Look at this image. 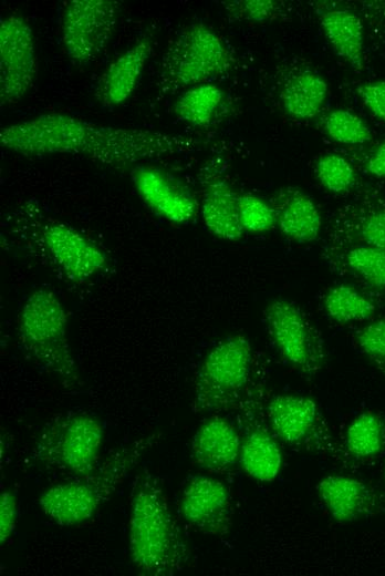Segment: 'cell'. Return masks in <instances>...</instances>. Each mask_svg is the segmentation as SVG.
Masks as SVG:
<instances>
[{"instance_id": "34", "label": "cell", "mask_w": 385, "mask_h": 576, "mask_svg": "<svg viewBox=\"0 0 385 576\" xmlns=\"http://www.w3.org/2000/svg\"><path fill=\"white\" fill-rule=\"evenodd\" d=\"M18 520V500L12 491L0 494V542L4 544L13 533Z\"/></svg>"}, {"instance_id": "12", "label": "cell", "mask_w": 385, "mask_h": 576, "mask_svg": "<svg viewBox=\"0 0 385 576\" xmlns=\"http://www.w3.org/2000/svg\"><path fill=\"white\" fill-rule=\"evenodd\" d=\"M38 73L34 39L28 22L10 14L0 23V100L19 101L32 88Z\"/></svg>"}, {"instance_id": "32", "label": "cell", "mask_w": 385, "mask_h": 576, "mask_svg": "<svg viewBox=\"0 0 385 576\" xmlns=\"http://www.w3.org/2000/svg\"><path fill=\"white\" fill-rule=\"evenodd\" d=\"M277 3L271 0L236 1L230 6L231 12L251 21H266L277 12Z\"/></svg>"}, {"instance_id": "17", "label": "cell", "mask_w": 385, "mask_h": 576, "mask_svg": "<svg viewBox=\"0 0 385 576\" xmlns=\"http://www.w3.org/2000/svg\"><path fill=\"white\" fill-rule=\"evenodd\" d=\"M241 435L227 419L212 415L197 429L190 445L196 465L212 472L226 473L239 464Z\"/></svg>"}, {"instance_id": "13", "label": "cell", "mask_w": 385, "mask_h": 576, "mask_svg": "<svg viewBox=\"0 0 385 576\" xmlns=\"http://www.w3.org/2000/svg\"><path fill=\"white\" fill-rule=\"evenodd\" d=\"M179 511L188 525L205 535L225 536L232 525L228 487L207 475L188 479L180 495Z\"/></svg>"}, {"instance_id": "6", "label": "cell", "mask_w": 385, "mask_h": 576, "mask_svg": "<svg viewBox=\"0 0 385 576\" xmlns=\"http://www.w3.org/2000/svg\"><path fill=\"white\" fill-rule=\"evenodd\" d=\"M104 428L87 413L70 412L48 422L40 431L32 451L37 462L84 476L95 470L101 459Z\"/></svg>"}, {"instance_id": "20", "label": "cell", "mask_w": 385, "mask_h": 576, "mask_svg": "<svg viewBox=\"0 0 385 576\" xmlns=\"http://www.w3.org/2000/svg\"><path fill=\"white\" fill-rule=\"evenodd\" d=\"M201 214L206 227L215 236L228 240L242 237L238 195L225 177L211 176L205 183Z\"/></svg>"}, {"instance_id": "27", "label": "cell", "mask_w": 385, "mask_h": 576, "mask_svg": "<svg viewBox=\"0 0 385 576\" xmlns=\"http://www.w3.org/2000/svg\"><path fill=\"white\" fill-rule=\"evenodd\" d=\"M223 99V92L216 85L204 83L185 91L174 104L178 119L192 125H208Z\"/></svg>"}, {"instance_id": "24", "label": "cell", "mask_w": 385, "mask_h": 576, "mask_svg": "<svg viewBox=\"0 0 385 576\" xmlns=\"http://www.w3.org/2000/svg\"><path fill=\"white\" fill-rule=\"evenodd\" d=\"M346 452L355 459H370L385 449V420L373 411L360 413L347 426Z\"/></svg>"}, {"instance_id": "8", "label": "cell", "mask_w": 385, "mask_h": 576, "mask_svg": "<svg viewBox=\"0 0 385 576\" xmlns=\"http://www.w3.org/2000/svg\"><path fill=\"white\" fill-rule=\"evenodd\" d=\"M268 335L281 357L300 373L316 376L326 363L324 340L294 302L277 298L263 312Z\"/></svg>"}, {"instance_id": "4", "label": "cell", "mask_w": 385, "mask_h": 576, "mask_svg": "<svg viewBox=\"0 0 385 576\" xmlns=\"http://www.w3.org/2000/svg\"><path fill=\"white\" fill-rule=\"evenodd\" d=\"M19 341L24 351L67 388L82 385L79 367L67 339V313L56 295L34 290L19 316Z\"/></svg>"}, {"instance_id": "7", "label": "cell", "mask_w": 385, "mask_h": 576, "mask_svg": "<svg viewBox=\"0 0 385 576\" xmlns=\"http://www.w3.org/2000/svg\"><path fill=\"white\" fill-rule=\"evenodd\" d=\"M233 63L222 39L204 23L185 28L163 56L160 83L164 91L199 85L225 74Z\"/></svg>"}, {"instance_id": "11", "label": "cell", "mask_w": 385, "mask_h": 576, "mask_svg": "<svg viewBox=\"0 0 385 576\" xmlns=\"http://www.w3.org/2000/svg\"><path fill=\"white\" fill-rule=\"evenodd\" d=\"M119 3L113 0H71L62 13V42L76 64L96 59L107 45L116 25Z\"/></svg>"}, {"instance_id": "25", "label": "cell", "mask_w": 385, "mask_h": 576, "mask_svg": "<svg viewBox=\"0 0 385 576\" xmlns=\"http://www.w3.org/2000/svg\"><path fill=\"white\" fill-rule=\"evenodd\" d=\"M348 244H363L385 251V202L360 203L346 222Z\"/></svg>"}, {"instance_id": "19", "label": "cell", "mask_w": 385, "mask_h": 576, "mask_svg": "<svg viewBox=\"0 0 385 576\" xmlns=\"http://www.w3.org/2000/svg\"><path fill=\"white\" fill-rule=\"evenodd\" d=\"M271 206L281 232L298 243H310L318 238L322 219L314 202L301 189L285 187L278 191Z\"/></svg>"}, {"instance_id": "9", "label": "cell", "mask_w": 385, "mask_h": 576, "mask_svg": "<svg viewBox=\"0 0 385 576\" xmlns=\"http://www.w3.org/2000/svg\"><path fill=\"white\" fill-rule=\"evenodd\" d=\"M269 425L289 446L322 456L339 457L340 448L314 400L299 394H275L266 403Z\"/></svg>"}, {"instance_id": "33", "label": "cell", "mask_w": 385, "mask_h": 576, "mask_svg": "<svg viewBox=\"0 0 385 576\" xmlns=\"http://www.w3.org/2000/svg\"><path fill=\"white\" fill-rule=\"evenodd\" d=\"M357 93L368 111L385 122V81L362 84Z\"/></svg>"}, {"instance_id": "16", "label": "cell", "mask_w": 385, "mask_h": 576, "mask_svg": "<svg viewBox=\"0 0 385 576\" xmlns=\"http://www.w3.org/2000/svg\"><path fill=\"white\" fill-rule=\"evenodd\" d=\"M316 493L331 517L352 523L379 512L382 501L365 482L347 475H327L316 484Z\"/></svg>"}, {"instance_id": "14", "label": "cell", "mask_w": 385, "mask_h": 576, "mask_svg": "<svg viewBox=\"0 0 385 576\" xmlns=\"http://www.w3.org/2000/svg\"><path fill=\"white\" fill-rule=\"evenodd\" d=\"M42 241L59 269L73 282H84L106 267L103 250L65 224L45 225Z\"/></svg>"}, {"instance_id": "31", "label": "cell", "mask_w": 385, "mask_h": 576, "mask_svg": "<svg viewBox=\"0 0 385 576\" xmlns=\"http://www.w3.org/2000/svg\"><path fill=\"white\" fill-rule=\"evenodd\" d=\"M355 343L371 363L385 376V318L362 327L355 333Z\"/></svg>"}, {"instance_id": "2", "label": "cell", "mask_w": 385, "mask_h": 576, "mask_svg": "<svg viewBox=\"0 0 385 576\" xmlns=\"http://www.w3.org/2000/svg\"><path fill=\"white\" fill-rule=\"evenodd\" d=\"M128 552L142 575L171 576L187 564L190 551L158 476L143 469L132 486Z\"/></svg>"}, {"instance_id": "1", "label": "cell", "mask_w": 385, "mask_h": 576, "mask_svg": "<svg viewBox=\"0 0 385 576\" xmlns=\"http://www.w3.org/2000/svg\"><path fill=\"white\" fill-rule=\"evenodd\" d=\"M0 144L24 156L76 154L124 166L171 154L183 146V141L157 131L104 126L49 113L3 127Z\"/></svg>"}, {"instance_id": "23", "label": "cell", "mask_w": 385, "mask_h": 576, "mask_svg": "<svg viewBox=\"0 0 385 576\" xmlns=\"http://www.w3.org/2000/svg\"><path fill=\"white\" fill-rule=\"evenodd\" d=\"M346 275L373 289H385V251L363 244L346 245L339 256Z\"/></svg>"}, {"instance_id": "5", "label": "cell", "mask_w": 385, "mask_h": 576, "mask_svg": "<svg viewBox=\"0 0 385 576\" xmlns=\"http://www.w3.org/2000/svg\"><path fill=\"white\" fill-rule=\"evenodd\" d=\"M252 361L251 343L243 335H231L215 344L196 374L195 411L237 408L251 382Z\"/></svg>"}, {"instance_id": "36", "label": "cell", "mask_w": 385, "mask_h": 576, "mask_svg": "<svg viewBox=\"0 0 385 576\" xmlns=\"http://www.w3.org/2000/svg\"><path fill=\"white\" fill-rule=\"evenodd\" d=\"M384 477H385V466H384Z\"/></svg>"}, {"instance_id": "18", "label": "cell", "mask_w": 385, "mask_h": 576, "mask_svg": "<svg viewBox=\"0 0 385 576\" xmlns=\"http://www.w3.org/2000/svg\"><path fill=\"white\" fill-rule=\"evenodd\" d=\"M152 43V38L145 37L108 64L94 89L101 105L117 106L131 96L150 54Z\"/></svg>"}, {"instance_id": "22", "label": "cell", "mask_w": 385, "mask_h": 576, "mask_svg": "<svg viewBox=\"0 0 385 576\" xmlns=\"http://www.w3.org/2000/svg\"><path fill=\"white\" fill-rule=\"evenodd\" d=\"M327 94L325 80L312 71H302L293 75L282 91L285 112L299 120L315 116Z\"/></svg>"}, {"instance_id": "30", "label": "cell", "mask_w": 385, "mask_h": 576, "mask_svg": "<svg viewBox=\"0 0 385 576\" xmlns=\"http://www.w3.org/2000/svg\"><path fill=\"white\" fill-rule=\"evenodd\" d=\"M238 213L241 227L247 232H266L275 223L271 204L251 194L238 195Z\"/></svg>"}, {"instance_id": "15", "label": "cell", "mask_w": 385, "mask_h": 576, "mask_svg": "<svg viewBox=\"0 0 385 576\" xmlns=\"http://www.w3.org/2000/svg\"><path fill=\"white\" fill-rule=\"evenodd\" d=\"M137 193L159 216L177 224L191 220L197 203L190 192L169 173L152 166H137L132 172Z\"/></svg>"}, {"instance_id": "3", "label": "cell", "mask_w": 385, "mask_h": 576, "mask_svg": "<svg viewBox=\"0 0 385 576\" xmlns=\"http://www.w3.org/2000/svg\"><path fill=\"white\" fill-rule=\"evenodd\" d=\"M160 436L154 432L136 439L110 452L91 473L46 488L38 498L42 512L62 526L90 521Z\"/></svg>"}, {"instance_id": "28", "label": "cell", "mask_w": 385, "mask_h": 576, "mask_svg": "<svg viewBox=\"0 0 385 576\" xmlns=\"http://www.w3.org/2000/svg\"><path fill=\"white\" fill-rule=\"evenodd\" d=\"M323 127L330 138L341 144L357 145L372 140L367 124L347 110L330 112L324 119Z\"/></svg>"}, {"instance_id": "26", "label": "cell", "mask_w": 385, "mask_h": 576, "mask_svg": "<svg viewBox=\"0 0 385 576\" xmlns=\"http://www.w3.org/2000/svg\"><path fill=\"white\" fill-rule=\"evenodd\" d=\"M326 315L340 323L364 321L373 317L376 306L373 300L350 285H335L323 297Z\"/></svg>"}, {"instance_id": "10", "label": "cell", "mask_w": 385, "mask_h": 576, "mask_svg": "<svg viewBox=\"0 0 385 576\" xmlns=\"http://www.w3.org/2000/svg\"><path fill=\"white\" fill-rule=\"evenodd\" d=\"M263 394L264 387L251 380L237 407L243 428L239 465L253 480L272 482L281 471L282 453L267 419Z\"/></svg>"}, {"instance_id": "29", "label": "cell", "mask_w": 385, "mask_h": 576, "mask_svg": "<svg viewBox=\"0 0 385 576\" xmlns=\"http://www.w3.org/2000/svg\"><path fill=\"white\" fill-rule=\"evenodd\" d=\"M315 175L321 185L336 194L350 191L356 182L353 166L339 154H325L315 164Z\"/></svg>"}, {"instance_id": "21", "label": "cell", "mask_w": 385, "mask_h": 576, "mask_svg": "<svg viewBox=\"0 0 385 576\" xmlns=\"http://www.w3.org/2000/svg\"><path fill=\"white\" fill-rule=\"evenodd\" d=\"M320 24L334 51L353 69L363 68V24L360 18L344 9L321 14Z\"/></svg>"}, {"instance_id": "35", "label": "cell", "mask_w": 385, "mask_h": 576, "mask_svg": "<svg viewBox=\"0 0 385 576\" xmlns=\"http://www.w3.org/2000/svg\"><path fill=\"white\" fill-rule=\"evenodd\" d=\"M365 168L376 178H385V141H383L368 157Z\"/></svg>"}]
</instances>
